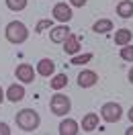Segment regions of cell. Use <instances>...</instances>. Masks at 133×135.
I'll use <instances>...</instances> for the list:
<instances>
[{"instance_id": "5", "label": "cell", "mask_w": 133, "mask_h": 135, "mask_svg": "<svg viewBox=\"0 0 133 135\" xmlns=\"http://www.w3.org/2000/svg\"><path fill=\"white\" fill-rule=\"evenodd\" d=\"M15 76H17V80L21 84H31L35 80V76H37V72L33 70L31 64H18L17 70H15Z\"/></svg>"}, {"instance_id": "27", "label": "cell", "mask_w": 133, "mask_h": 135, "mask_svg": "<svg viewBox=\"0 0 133 135\" xmlns=\"http://www.w3.org/2000/svg\"><path fill=\"white\" fill-rule=\"evenodd\" d=\"M125 135H133V127H129V129L125 131Z\"/></svg>"}, {"instance_id": "1", "label": "cell", "mask_w": 133, "mask_h": 135, "mask_svg": "<svg viewBox=\"0 0 133 135\" xmlns=\"http://www.w3.org/2000/svg\"><path fill=\"white\" fill-rule=\"evenodd\" d=\"M15 121H17V127L23 129L25 133H35V131L39 129V125H41V117H39V113L33 110V109L18 110L17 117H15Z\"/></svg>"}, {"instance_id": "24", "label": "cell", "mask_w": 133, "mask_h": 135, "mask_svg": "<svg viewBox=\"0 0 133 135\" xmlns=\"http://www.w3.org/2000/svg\"><path fill=\"white\" fill-rule=\"evenodd\" d=\"M127 117H129V121H131V123H133V107H131V109H129V113H127Z\"/></svg>"}, {"instance_id": "7", "label": "cell", "mask_w": 133, "mask_h": 135, "mask_svg": "<svg viewBox=\"0 0 133 135\" xmlns=\"http://www.w3.org/2000/svg\"><path fill=\"white\" fill-rule=\"evenodd\" d=\"M96 82H98V74L94 70H82L78 74V86L80 88H92Z\"/></svg>"}, {"instance_id": "26", "label": "cell", "mask_w": 133, "mask_h": 135, "mask_svg": "<svg viewBox=\"0 0 133 135\" xmlns=\"http://www.w3.org/2000/svg\"><path fill=\"white\" fill-rule=\"evenodd\" d=\"M129 82L133 84V66H131V70H129Z\"/></svg>"}, {"instance_id": "13", "label": "cell", "mask_w": 133, "mask_h": 135, "mask_svg": "<svg viewBox=\"0 0 133 135\" xmlns=\"http://www.w3.org/2000/svg\"><path fill=\"white\" fill-rule=\"evenodd\" d=\"M78 131H80V125L74 119H64L59 123V135H76Z\"/></svg>"}, {"instance_id": "16", "label": "cell", "mask_w": 133, "mask_h": 135, "mask_svg": "<svg viewBox=\"0 0 133 135\" xmlns=\"http://www.w3.org/2000/svg\"><path fill=\"white\" fill-rule=\"evenodd\" d=\"M131 31L129 29H119V31H115V43L119 45V47H123V45H127V43H131Z\"/></svg>"}, {"instance_id": "12", "label": "cell", "mask_w": 133, "mask_h": 135, "mask_svg": "<svg viewBox=\"0 0 133 135\" xmlns=\"http://www.w3.org/2000/svg\"><path fill=\"white\" fill-rule=\"evenodd\" d=\"M64 51L70 53V55H76L78 51H80V37L74 33H70L66 37V41H64Z\"/></svg>"}, {"instance_id": "20", "label": "cell", "mask_w": 133, "mask_h": 135, "mask_svg": "<svg viewBox=\"0 0 133 135\" xmlns=\"http://www.w3.org/2000/svg\"><path fill=\"white\" fill-rule=\"evenodd\" d=\"M90 59H92V53H82V55H74L70 64L72 66H82V64H88Z\"/></svg>"}, {"instance_id": "10", "label": "cell", "mask_w": 133, "mask_h": 135, "mask_svg": "<svg viewBox=\"0 0 133 135\" xmlns=\"http://www.w3.org/2000/svg\"><path fill=\"white\" fill-rule=\"evenodd\" d=\"M35 72H37L39 76H43V78H51V76H53V72H55V64H53L49 57H43V59H39Z\"/></svg>"}, {"instance_id": "3", "label": "cell", "mask_w": 133, "mask_h": 135, "mask_svg": "<svg viewBox=\"0 0 133 135\" xmlns=\"http://www.w3.org/2000/svg\"><path fill=\"white\" fill-rule=\"evenodd\" d=\"M49 109L53 115H58V117H66L68 113L72 110V102H70V96H66V94H61L58 90V92L51 96L49 100Z\"/></svg>"}, {"instance_id": "23", "label": "cell", "mask_w": 133, "mask_h": 135, "mask_svg": "<svg viewBox=\"0 0 133 135\" xmlns=\"http://www.w3.org/2000/svg\"><path fill=\"white\" fill-rule=\"evenodd\" d=\"M0 135H10V129L6 123H0Z\"/></svg>"}, {"instance_id": "9", "label": "cell", "mask_w": 133, "mask_h": 135, "mask_svg": "<svg viewBox=\"0 0 133 135\" xmlns=\"http://www.w3.org/2000/svg\"><path fill=\"white\" fill-rule=\"evenodd\" d=\"M4 96H6V100H10V102H21L25 98V86L23 84H10L8 88H6Z\"/></svg>"}, {"instance_id": "17", "label": "cell", "mask_w": 133, "mask_h": 135, "mask_svg": "<svg viewBox=\"0 0 133 135\" xmlns=\"http://www.w3.org/2000/svg\"><path fill=\"white\" fill-rule=\"evenodd\" d=\"M49 86L55 90V92L61 90V88H66V86H68V76H66V74H55V76H51Z\"/></svg>"}, {"instance_id": "22", "label": "cell", "mask_w": 133, "mask_h": 135, "mask_svg": "<svg viewBox=\"0 0 133 135\" xmlns=\"http://www.w3.org/2000/svg\"><path fill=\"white\" fill-rule=\"evenodd\" d=\"M68 2H70V6H76V8H82L86 4V0H68Z\"/></svg>"}, {"instance_id": "6", "label": "cell", "mask_w": 133, "mask_h": 135, "mask_svg": "<svg viewBox=\"0 0 133 135\" xmlns=\"http://www.w3.org/2000/svg\"><path fill=\"white\" fill-rule=\"evenodd\" d=\"M51 15H53V18L59 21V23H68L70 18L74 17V15H72V6L66 4V2H58V4L53 6V10H51Z\"/></svg>"}, {"instance_id": "18", "label": "cell", "mask_w": 133, "mask_h": 135, "mask_svg": "<svg viewBox=\"0 0 133 135\" xmlns=\"http://www.w3.org/2000/svg\"><path fill=\"white\" fill-rule=\"evenodd\" d=\"M27 2L29 0H6V8L12 10V12H21V10L27 8Z\"/></svg>"}, {"instance_id": "8", "label": "cell", "mask_w": 133, "mask_h": 135, "mask_svg": "<svg viewBox=\"0 0 133 135\" xmlns=\"http://www.w3.org/2000/svg\"><path fill=\"white\" fill-rule=\"evenodd\" d=\"M70 33H72V31H70V27H68L66 23H61V25L51 27V29H49V39L53 43H64V41H66V37Z\"/></svg>"}, {"instance_id": "2", "label": "cell", "mask_w": 133, "mask_h": 135, "mask_svg": "<svg viewBox=\"0 0 133 135\" xmlns=\"http://www.w3.org/2000/svg\"><path fill=\"white\" fill-rule=\"evenodd\" d=\"M4 37L12 45H21V43H25L29 39V29L21 21H10L6 25V29H4Z\"/></svg>"}, {"instance_id": "4", "label": "cell", "mask_w": 133, "mask_h": 135, "mask_svg": "<svg viewBox=\"0 0 133 135\" xmlns=\"http://www.w3.org/2000/svg\"><path fill=\"white\" fill-rule=\"evenodd\" d=\"M121 117H123V109L119 102H104L100 107V119L104 123H117Z\"/></svg>"}, {"instance_id": "19", "label": "cell", "mask_w": 133, "mask_h": 135, "mask_svg": "<svg viewBox=\"0 0 133 135\" xmlns=\"http://www.w3.org/2000/svg\"><path fill=\"white\" fill-rule=\"evenodd\" d=\"M119 55H121V59H125V61H133V45L131 43L123 45L121 51H119Z\"/></svg>"}, {"instance_id": "11", "label": "cell", "mask_w": 133, "mask_h": 135, "mask_svg": "<svg viewBox=\"0 0 133 135\" xmlns=\"http://www.w3.org/2000/svg\"><path fill=\"white\" fill-rule=\"evenodd\" d=\"M98 129V115L96 113H86L82 117V131L86 133H92Z\"/></svg>"}, {"instance_id": "15", "label": "cell", "mask_w": 133, "mask_h": 135, "mask_svg": "<svg viewBox=\"0 0 133 135\" xmlns=\"http://www.w3.org/2000/svg\"><path fill=\"white\" fill-rule=\"evenodd\" d=\"M92 31H94V33H100V35L108 33V31H113V21H111V18H98V21L92 25Z\"/></svg>"}, {"instance_id": "25", "label": "cell", "mask_w": 133, "mask_h": 135, "mask_svg": "<svg viewBox=\"0 0 133 135\" xmlns=\"http://www.w3.org/2000/svg\"><path fill=\"white\" fill-rule=\"evenodd\" d=\"M4 98H6V96H4V90H2V88H0V104H2V102H4Z\"/></svg>"}, {"instance_id": "21", "label": "cell", "mask_w": 133, "mask_h": 135, "mask_svg": "<svg viewBox=\"0 0 133 135\" xmlns=\"http://www.w3.org/2000/svg\"><path fill=\"white\" fill-rule=\"evenodd\" d=\"M51 27H53V21H51V18H43V21H39V23L35 25V31H37V33H43V31H47Z\"/></svg>"}, {"instance_id": "14", "label": "cell", "mask_w": 133, "mask_h": 135, "mask_svg": "<svg viewBox=\"0 0 133 135\" xmlns=\"http://www.w3.org/2000/svg\"><path fill=\"white\" fill-rule=\"evenodd\" d=\"M117 15L121 18H131L133 17V2L131 0H121L117 4Z\"/></svg>"}]
</instances>
